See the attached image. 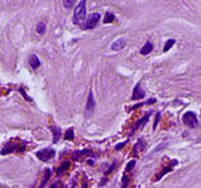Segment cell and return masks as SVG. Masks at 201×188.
Returning a JSON list of instances; mask_svg holds the SVG:
<instances>
[{
    "mask_svg": "<svg viewBox=\"0 0 201 188\" xmlns=\"http://www.w3.org/2000/svg\"><path fill=\"white\" fill-rule=\"evenodd\" d=\"M85 17H86V1L82 0L75 8L74 16H73V22L75 25H81L83 22V20H85Z\"/></svg>",
    "mask_w": 201,
    "mask_h": 188,
    "instance_id": "1",
    "label": "cell"
},
{
    "mask_svg": "<svg viewBox=\"0 0 201 188\" xmlns=\"http://www.w3.org/2000/svg\"><path fill=\"white\" fill-rule=\"evenodd\" d=\"M182 121L186 126L189 128H197L199 125L198 118H197L196 114L193 111H187L186 114L182 116Z\"/></svg>",
    "mask_w": 201,
    "mask_h": 188,
    "instance_id": "2",
    "label": "cell"
},
{
    "mask_svg": "<svg viewBox=\"0 0 201 188\" xmlns=\"http://www.w3.org/2000/svg\"><path fill=\"white\" fill-rule=\"evenodd\" d=\"M101 20V15L98 12H93L86 18V20H85V23L83 26V28L84 29H94L95 27L97 26L98 21Z\"/></svg>",
    "mask_w": 201,
    "mask_h": 188,
    "instance_id": "3",
    "label": "cell"
},
{
    "mask_svg": "<svg viewBox=\"0 0 201 188\" xmlns=\"http://www.w3.org/2000/svg\"><path fill=\"white\" fill-rule=\"evenodd\" d=\"M36 155H37L38 159H40L41 161H48V160L53 159V158L55 157L56 151L54 149H51V148H44V149L41 150H38Z\"/></svg>",
    "mask_w": 201,
    "mask_h": 188,
    "instance_id": "4",
    "label": "cell"
},
{
    "mask_svg": "<svg viewBox=\"0 0 201 188\" xmlns=\"http://www.w3.org/2000/svg\"><path fill=\"white\" fill-rule=\"evenodd\" d=\"M94 108H95L94 95H93V92H89L88 97H87V100H86V106H85V116H86V117L92 116L93 111H94Z\"/></svg>",
    "mask_w": 201,
    "mask_h": 188,
    "instance_id": "5",
    "label": "cell"
},
{
    "mask_svg": "<svg viewBox=\"0 0 201 188\" xmlns=\"http://www.w3.org/2000/svg\"><path fill=\"white\" fill-rule=\"evenodd\" d=\"M23 148H20L19 144H7L3 149H1V155H7V154L13 153V151H23Z\"/></svg>",
    "mask_w": 201,
    "mask_h": 188,
    "instance_id": "6",
    "label": "cell"
},
{
    "mask_svg": "<svg viewBox=\"0 0 201 188\" xmlns=\"http://www.w3.org/2000/svg\"><path fill=\"white\" fill-rule=\"evenodd\" d=\"M145 97V92L144 90L141 87V82H138L136 86H135L134 90H133V95H132V100H141Z\"/></svg>",
    "mask_w": 201,
    "mask_h": 188,
    "instance_id": "7",
    "label": "cell"
},
{
    "mask_svg": "<svg viewBox=\"0 0 201 188\" xmlns=\"http://www.w3.org/2000/svg\"><path fill=\"white\" fill-rule=\"evenodd\" d=\"M126 46V39L125 38H119L117 40H115L114 42L112 43V49L115 51H119V50H122L124 47Z\"/></svg>",
    "mask_w": 201,
    "mask_h": 188,
    "instance_id": "8",
    "label": "cell"
},
{
    "mask_svg": "<svg viewBox=\"0 0 201 188\" xmlns=\"http://www.w3.org/2000/svg\"><path fill=\"white\" fill-rule=\"evenodd\" d=\"M49 129L51 130L53 132V144H57L61 136V129L58 127V126H50Z\"/></svg>",
    "mask_w": 201,
    "mask_h": 188,
    "instance_id": "9",
    "label": "cell"
},
{
    "mask_svg": "<svg viewBox=\"0 0 201 188\" xmlns=\"http://www.w3.org/2000/svg\"><path fill=\"white\" fill-rule=\"evenodd\" d=\"M150 116H151V112H148V114L145 115V116H143L142 118H140V119H139L138 121L135 122L134 127L132 128V131H131V135H132V134L135 131V130H138L139 128H140V126H141V125H143V124H146V122H148V120H149V117H150Z\"/></svg>",
    "mask_w": 201,
    "mask_h": 188,
    "instance_id": "10",
    "label": "cell"
},
{
    "mask_svg": "<svg viewBox=\"0 0 201 188\" xmlns=\"http://www.w3.org/2000/svg\"><path fill=\"white\" fill-rule=\"evenodd\" d=\"M29 65H30V67L33 69H37L39 66H40V60H39V58L36 55H30L29 56Z\"/></svg>",
    "mask_w": 201,
    "mask_h": 188,
    "instance_id": "11",
    "label": "cell"
},
{
    "mask_svg": "<svg viewBox=\"0 0 201 188\" xmlns=\"http://www.w3.org/2000/svg\"><path fill=\"white\" fill-rule=\"evenodd\" d=\"M152 50H153V45H152V42L148 41V42L145 43L144 46H143L142 48H141L140 52H141V55H143V56H146V55H149V53H150Z\"/></svg>",
    "mask_w": 201,
    "mask_h": 188,
    "instance_id": "12",
    "label": "cell"
},
{
    "mask_svg": "<svg viewBox=\"0 0 201 188\" xmlns=\"http://www.w3.org/2000/svg\"><path fill=\"white\" fill-rule=\"evenodd\" d=\"M69 166H71V164H69V161H65V163H63L61 166H59L58 168H57V175H61V174L64 173V171H66L67 169L69 168Z\"/></svg>",
    "mask_w": 201,
    "mask_h": 188,
    "instance_id": "13",
    "label": "cell"
},
{
    "mask_svg": "<svg viewBox=\"0 0 201 188\" xmlns=\"http://www.w3.org/2000/svg\"><path fill=\"white\" fill-rule=\"evenodd\" d=\"M50 176H51L50 169H46V171H45V175H44V178H43V181H41V184H40V187H41V188H43L44 186H45V185L47 184V181H49V178H50Z\"/></svg>",
    "mask_w": 201,
    "mask_h": 188,
    "instance_id": "14",
    "label": "cell"
},
{
    "mask_svg": "<svg viewBox=\"0 0 201 188\" xmlns=\"http://www.w3.org/2000/svg\"><path fill=\"white\" fill-rule=\"evenodd\" d=\"M75 137V134H74V129L73 128H68V129L65 131V139L67 140H73Z\"/></svg>",
    "mask_w": 201,
    "mask_h": 188,
    "instance_id": "15",
    "label": "cell"
},
{
    "mask_svg": "<svg viewBox=\"0 0 201 188\" xmlns=\"http://www.w3.org/2000/svg\"><path fill=\"white\" fill-rule=\"evenodd\" d=\"M36 30H37V32H38L39 35H44V33H45V31H46V25H45V22H43V21L38 22Z\"/></svg>",
    "mask_w": 201,
    "mask_h": 188,
    "instance_id": "16",
    "label": "cell"
},
{
    "mask_svg": "<svg viewBox=\"0 0 201 188\" xmlns=\"http://www.w3.org/2000/svg\"><path fill=\"white\" fill-rule=\"evenodd\" d=\"M174 43H176V40H174V39H168V40L166 41V45H164L163 51H164V52H167L168 50H170Z\"/></svg>",
    "mask_w": 201,
    "mask_h": 188,
    "instance_id": "17",
    "label": "cell"
},
{
    "mask_svg": "<svg viewBox=\"0 0 201 188\" xmlns=\"http://www.w3.org/2000/svg\"><path fill=\"white\" fill-rule=\"evenodd\" d=\"M172 171V167H171V166H168V167H166L164 169H162V171H161V173L159 174L158 176H156V178H155V181H160V179L163 177V176L166 175V174H168L169 171Z\"/></svg>",
    "mask_w": 201,
    "mask_h": 188,
    "instance_id": "18",
    "label": "cell"
},
{
    "mask_svg": "<svg viewBox=\"0 0 201 188\" xmlns=\"http://www.w3.org/2000/svg\"><path fill=\"white\" fill-rule=\"evenodd\" d=\"M115 20V15L112 12H107L104 17V23H109V22H113Z\"/></svg>",
    "mask_w": 201,
    "mask_h": 188,
    "instance_id": "19",
    "label": "cell"
},
{
    "mask_svg": "<svg viewBox=\"0 0 201 188\" xmlns=\"http://www.w3.org/2000/svg\"><path fill=\"white\" fill-rule=\"evenodd\" d=\"M135 164H136V161L135 160H131L130 163H127V165H126V171H131L134 168V166H135Z\"/></svg>",
    "mask_w": 201,
    "mask_h": 188,
    "instance_id": "20",
    "label": "cell"
},
{
    "mask_svg": "<svg viewBox=\"0 0 201 188\" xmlns=\"http://www.w3.org/2000/svg\"><path fill=\"white\" fill-rule=\"evenodd\" d=\"M73 6H74V1H71V0H66V1H64V7L65 8L71 9Z\"/></svg>",
    "mask_w": 201,
    "mask_h": 188,
    "instance_id": "21",
    "label": "cell"
},
{
    "mask_svg": "<svg viewBox=\"0 0 201 188\" xmlns=\"http://www.w3.org/2000/svg\"><path fill=\"white\" fill-rule=\"evenodd\" d=\"M160 117H161V112H158L156 116H155V121H154V124H153V130L156 129V126H158V122H159V120H160Z\"/></svg>",
    "mask_w": 201,
    "mask_h": 188,
    "instance_id": "22",
    "label": "cell"
},
{
    "mask_svg": "<svg viewBox=\"0 0 201 188\" xmlns=\"http://www.w3.org/2000/svg\"><path fill=\"white\" fill-rule=\"evenodd\" d=\"M19 92H20V94L23 95L24 97H25L26 100H28V101H33V99H31V98H30V97H29V96H27V94H26V92H25V90H24L23 88L19 89Z\"/></svg>",
    "mask_w": 201,
    "mask_h": 188,
    "instance_id": "23",
    "label": "cell"
},
{
    "mask_svg": "<svg viewBox=\"0 0 201 188\" xmlns=\"http://www.w3.org/2000/svg\"><path fill=\"white\" fill-rule=\"evenodd\" d=\"M115 166H116V163H115V161H114V163L112 164V166H111V167H109L108 169H107V171H105V176H107L109 173H112V171H113V169H114V168H115Z\"/></svg>",
    "mask_w": 201,
    "mask_h": 188,
    "instance_id": "24",
    "label": "cell"
},
{
    "mask_svg": "<svg viewBox=\"0 0 201 188\" xmlns=\"http://www.w3.org/2000/svg\"><path fill=\"white\" fill-rule=\"evenodd\" d=\"M127 141H129V139L125 140V141H123V142H120V144H117V145L115 146V149H121V148H123L125 146V144H127Z\"/></svg>",
    "mask_w": 201,
    "mask_h": 188,
    "instance_id": "25",
    "label": "cell"
},
{
    "mask_svg": "<svg viewBox=\"0 0 201 188\" xmlns=\"http://www.w3.org/2000/svg\"><path fill=\"white\" fill-rule=\"evenodd\" d=\"M127 185H129V178H127L126 176H123V184H122V187L125 188Z\"/></svg>",
    "mask_w": 201,
    "mask_h": 188,
    "instance_id": "26",
    "label": "cell"
},
{
    "mask_svg": "<svg viewBox=\"0 0 201 188\" xmlns=\"http://www.w3.org/2000/svg\"><path fill=\"white\" fill-rule=\"evenodd\" d=\"M49 188H56V184H54V185H53V186H50V187H49Z\"/></svg>",
    "mask_w": 201,
    "mask_h": 188,
    "instance_id": "27",
    "label": "cell"
}]
</instances>
